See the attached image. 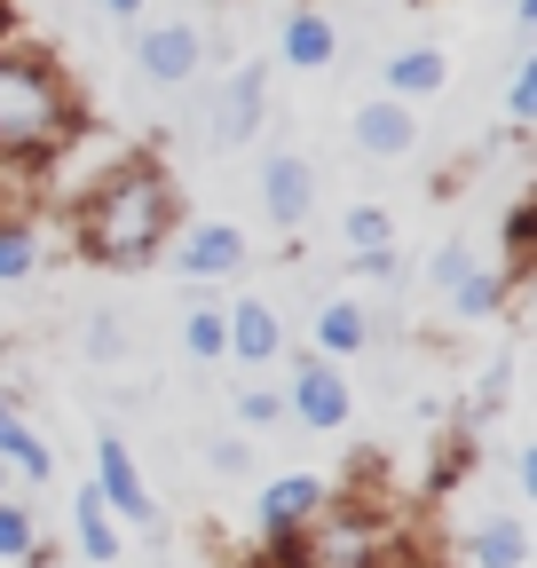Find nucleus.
Wrapping results in <instances>:
<instances>
[{
    "instance_id": "obj_2",
    "label": "nucleus",
    "mask_w": 537,
    "mask_h": 568,
    "mask_svg": "<svg viewBox=\"0 0 537 568\" xmlns=\"http://www.w3.org/2000/svg\"><path fill=\"white\" fill-rule=\"evenodd\" d=\"M63 134V88L48 63L0 55V151H48Z\"/></svg>"
},
{
    "instance_id": "obj_22",
    "label": "nucleus",
    "mask_w": 537,
    "mask_h": 568,
    "mask_svg": "<svg viewBox=\"0 0 537 568\" xmlns=\"http://www.w3.org/2000/svg\"><path fill=\"white\" fill-rule=\"evenodd\" d=\"M348 237H356L364 253H372V245H387V213H372V205H364V213H348Z\"/></svg>"
},
{
    "instance_id": "obj_26",
    "label": "nucleus",
    "mask_w": 537,
    "mask_h": 568,
    "mask_svg": "<svg viewBox=\"0 0 537 568\" xmlns=\"http://www.w3.org/2000/svg\"><path fill=\"white\" fill-rule=\"evenodd\" d=\"M103 9H111V17H134V9H143V0H103Z\"/></svg>"
},
{
    "instance_id": "obj_9",
    "label": "nucleus",
    "mask_w": 537,
    "mask_h": 568,
    "mask_svg": "<svg viewBox=\"0 0 537 568\" xmlns=\"http://www.w3.org/2000/svg\"><path fill=\"white\" fill-rule=\"evenodd\" d=\"M412 134H419V126H412V111H403L395 95L356 111V142H364L372 159H403V151H412Z\"/></svg>"
},
{
    "instance_id": "obj_6",
    "label": "nucleus",
    "mask_w": 537,
    "mask_h": 568,
    "mask_svg": "<svg viewBox=\"0 0 537 568\" xmlns=\"http://www.w3.org/2000/svg\"><path fill=\"white\" fill-rule=\"evenodd\" d=\"M293 410H301L308 426H348V379H341V372H324V364H301V379H293Z\"/></svg>"
},
{
    "instance_id": "obj_14",
    "label": "nucleus",
    "mask_w": 537,
    "mask_h": 568,
    "mask_svg": "<svg viewBox=\"0 0 537 568\" xmlns=\"http://www.w3.org/2000/svg\"><path fill=\"white\" fill-rule=\"evenodd\" d=\"M316 347H324V355H356V347H364V308H356V301H332V308L316 316Z\"/></svg>"
},
{
    "instance_id": "obj_4",
    "label": "nucleus",
    "mask_w": 537,
    "mask_h": 568,
    "mask_svg": "<svg viewBox=\"0 0 537 568\" xmlns=\"http://www.w3.org/2000/svg\"><path fill=\"white\" fill-rule=\"evenodd\" d=\"M48 443H40V426L17 410V395L0 387V474H24V481H48Z\"/></svg>"
},
{
    "instance_id": "obj_19",
    "label": "nucleus",
    "mask_w": 537,
    "mask_h": 568,
    "mask_svg": "<svg viewBox=\"0 0 537 568\" xmlns=\"http://www.w3.org/2000/svg\"><path fill=\"white\" fill-rule=\"evenodd\" d=\"M32 552H40V529H32V514L0 497V560H32Z\"/></svg>"
},
{
    "instance_id": "obj_11",
    "label": "nucleus",
    "mask_w": 537,
    "mask_h": 568,
    "mask_svg": "<svg viewBox=\"0 0 537 568\" xmlns=\"http://www.w3.org/2000/svg\"><path fill=\"white\" fill-rule=\"evenodd\" d=\"M237 261H245V237H237L230 222L190 230V245H182V268H190V276H230Z\"/></svg>"
},
{
    "instance_id": "obj_17",
    "label": "nucleus",
    "mask_w": 537,
    "mask_h": 568,
    "mask_svg": "<svg viewBox=\"0 0 537 568\" xmlns=\"http://www.w3.org/2000/svg\"><path fill=\"white\" fill-rule=\"evenodd\" d=\"M521 552H529L521 521H483V529H475V560H483V568H521Z\"/></svg>"
},
{
    "instance_id": "obj_1",
    "label": "nucleus",
    "mask_w": 537,
    "mask_h": 568,
    "mask_svg": "<svg viewBox=\"0 0 537 568\" xmlns=\"http://www.w3.org/2000/svg\"><path fill=\"white\" fill-rule=\"evenodd\" d=\"M166 222H174V190H166V174H159V166H119V174L95 190V205H88L80 245H88L95 261H111V268H134L143 253H159Z\"/></svg>"
},
{
    "instance_id": "obj_16",
    "label": "nucleus",
    "mask_w": 537,
    "mask_h": 568,
    "mask_svg": "<svg viewBox=\"0 0 537 568\" xmlns=\"http://www.w3.org/2000/svg\"><path fill=\"white\" fill-rule=\"evenodd\" d=\"M72 514H80V545H88L95 560H111V552H119V529H111V506H103V489H95V481L80 489V506H72Z\"/></svg>"
},
{
    "instance_id": "obj_12",
    "label": "nucleus",
    "mask_w": 537,
    "mask_h": 568,
    "mask_svg": "<svg viewBox=\"0 0 537 568\" xmlns=\"http://www.w3.org/2000/svg\"><path fill=\"white\" fill-rule=\"evenodd\" d=\"M230 355H245V364H268V355H277V316H268L261 301L230 308Z\"/></svg>"
},
{
    "instance_id": "obj_8",
    "label": "nucleus",
    "mask_w": 537,
    "mask_h": 568,
    "mask_svg": "<svg viewBox=\"0 0 537 568\" xmlns=\"http://www.w3.org/2000/svg\"><path fill=\"white\" fill-rule=\"evenodd\" d=\"M134 55H143V71H151V80H190V71H197V32L190 24H159V32H143V48H134Z\"/></svg>"
},
{
    "instance_id": "obj_5",
    "label": "nucleus",
    "mask_w": 537,
    "mask_h": 568,
    "mask_svg": "<svg viewBox=\"0 0 537 568\" xmlns=\"http://www.w3.org/2000/svg\"><path fill=\"white\" fill-rule=\"evenodd\" d=\"M261 103H268V71H261V63L230 71V88H222V103H214V134H222V142H245V134L261 126Z\"/></svg>"
},
{
    "instance_id": "obj_20",
    "label": "nucleus",
    "mask_w": 537,
    "mask_h": 568,
    "mask_svg": "<svg viewBox=\"0 0 537 568\" xmlns=\"http://www.w3.org/2000/svg\"><path fill=\"white\" fill-rule=\"evenodd\" d=\"M450 293H458V316H490V308H498V276H475V268H466Z\"/></svg>"
},
{
    "instance_id": "obj_21",
    "label": "nucleus",
    "mask_w": 537,
    "mask_h": 568,
    "mask_svg": "<svg viewBox=\"0 0 537 568\" xmlns=\"http://www.w3.org/2000/svg\"><path fill=\"white\" fill-rule=\"evenodd\" d=\"M32 261H40V253H32V237H24V230H0V284L32 276Z\"/></svg>"
},
{
    "instance_id": "obj_10",
    "label": "nucleus",
    "mask_w": 537,
    "mask_h": 568,
    "mask_svg": "<svg viewBox=\"0 0 537 568\" xmlns=\"http://www.w3.org/2000/svg\"><path fill=\"white\" fill-rule=\"evenodd\" d=\"M316 506H324V489H316L308 474H285V481H268V489H261V521L277 529V537H285V529H301Z\"/></svg>"
},
{
    "instance_id": "obj_13",
    "label": "nucleus",
    "mask_w": 537,
    "mask_h": 568,
    "mask_svg": "<svg viewBox=\"0 0 537 568\" xmlns=\"http://www.w3.org/2000/svg\"><path fill=\"white\" fill-rule=\"evenodd\" d=\"M285 63H301V71H316V63H332V24H324L316 9H301V17L285 24Z\"/></svg>"
},
{
    "instance_id": "obj_25",
    "label": "nucleus",
    "mask_w": 537,
    "mask_h": 568,
    "mask_svg": "<svg viewBox=\"0 0 537 568\" xmlns=\"http://www.w3.org/2000/svg\"><path fill=\"white\" fill-rule=\"evenodd\" d=\"M466 268H475V261H466V245H450V253H435V284H458Z\"/></svg>"
},
{
    "instance_id": "obj_18",
    "label": "nucleus",
    "mask_w": 537,
    "mask_h": 568,
    "mask_svg": "<svg viewBox=\"0 0 537 568\" xmlns=\"http://www.w3.org/2000/svg\"><path fill=\"white\" fill-rule=\"evenodd\" d=\"M182 347L197 355V364H214V355L230 347V316H214V308H197V316H182Z\"/></svg>"
},
{
    "instance_id": "obj_15",
    "label": "nucleus",
    "mask_w": 537,
    "mask_h": 568,
    "mask_svg": "<svg viewBox=\"0 0 537 568\" xmlns=\"http://www.w3.org/2000/svg\"><path fill=\"white\" fill-rule=\"evenodd\" d=\"M387 88H395V95H435V88H443V55H435V48L395 55V63H387Z\"/></svg>"
},
{
    "instance_id": "obj_7",
    "label": "nucleus",
    "mask_w": 537,
    "mask_h": 568,
    "mask_svg": "<svg viewBox=\"0 0 537 568\" xmlns=\"http://www.w3.org/2000/svg\"><path fill=\"white\" fill-rule=\"evenodd\" d=\"M261 197H268V213L293 230V222H308V197H316V174L301 166V159H268L261 166Z\"/></svg>"
},
{
    "instance_id": "obj_3",
    "label": "nucleus",
    "mask_w": 537,
    "mask_h": 568,
    "mask_svg": "<svg viewBox=\"0 0 537 568\" xmlns=\"http://www.w3.org/2000/svg\"><path fill=\"white\" fill-rule=\"evenodd\" d=\"M95 489H103V506H111V514H126V521H159V506H151L143 474H134L126 443H95Z\"/></svg>"
},
{
    "instance_id": "obj_23",
    "label": "nucleus",
    "mask_w": 537,
    "mask_h": 568,
    "mask_svg": "<svg viewBox=\"0 0 537 568\" xmlns=\"http://www.w3.org/2000/svg\"><path fill=\"white\" fill-rule=\"evenodd\" d=\"M506 111H514V119H529V111H537V63H521V71H514V95H506Z\"/></svg>"
},
{
    "instance_id": "obj_24",
    "label": "nucleus",
    "mask_w": 537,
    "mask_h": 568,
    "mask_svg": "<svg viewBox=\"0 0 537 568\" xmlns=\"http://www.w3.org/2000/svg\"><path fill=\"white\" fill-rule=\"evenodd\" d=\"M237 410H245V426H268V418H285V403H277V395H261V387H253Z\"/></svg>"
}]
</instances>
